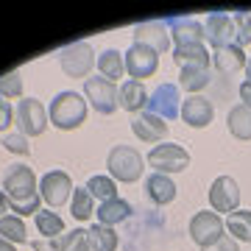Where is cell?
<instances>
[{
    "label": "cell",
    "mask_w": 251,
    "mask_h": 251,
    "mask_svg": "<svg viewBox=\"0 0 251 251\" xmlns=\"http://www.w3.org/2000/svg\"><path fill=\"white\" fill-rule=\"evenodd\" d=\"M3 187H6V198H9V209L20 215H36L42 196H39V181H36L34 171L28 165H9L3 173Z\"/></svg>",
    "instance_id": "6da1fadb"
},
{
    "label": "cell",
    "mask_w": 251,
    "mask_h": 251,
    "mask_svg": "<svg viewBox=\"0 0 251 251\" xmlns=\"http://www.w3.org/2000/svg\"><path fill=\"white\" fill-rule=\"evenodd\" d=\"M84 117H87V100L81 98L78 92L64 90V92H59V95L50 100L48 120H50L56 128L73 131V128H78V126L84 123Z\"/></svg>",
    "instance_id": "7a4b0ae2"
},
{
    "label": "cell",
    "mask_w": 251,
    "mask_h": 251,
    "mask_svg": "<svg viewBox=\"0 0 251 251\" xmlns=\"http://www.w3.org/2000/svg\"><path fill=\"white\" fill-rule=\"evenodd\" d=\"M106 168L112 179L131 184V181H140V176L145 173V156L131 145H115L106 156Z\"/></svg>",
    "instance_id": "3957f363"
},
{
    "label": "cell",
    "mask_w": 251,
    "mask_h": 251,
    "mask_svg": "<svg viewBox=\"0 0 251 251\" xmlns=\"http://www.w3.org/2000/svg\"><path fill=\"white\" fill-rule=\"evenodd\" d=\"M148 165L153 168V173H181L190 168V153L187 148H181L176 143H162V145H153V151L148 153Z\"/></svg>",
    "instance_id": "277c9868"
},
{
    "label": "cell",
    "mask_w": 251,
    "mask_h": 251,
    "mask_svg": "<svg viewBox=\"0 0 251 251\" xmlns=\"http://www.w3.org/2000/svg\"><path fill=\"white\" fill-rule=\"evenodd\" d=\"M59 64H62V70L70 75V78H84L90 75V70L95 67V53H92V48L87 42H73L67 45L59 53Z\"/></svg>",
    "instance_id": "5b68a950"
},
{
    "label": "cell",
    "mask_w": 251,
    "mask_h": 251,
    "mask_svg": "<svg viewBox=\"0 0 251 251\" xmlns=\"http://www.w3.org/2000/svg\"><path fill=\"white\" fill-rule=\"evenodd\" d=\"M148 115L162 117V120H173L181 117V92L176 84H159L156 90L148 95Z\"/></svg>",
    "instance_id": "8992f818"
},
{
    "label": "cell",
    "mask_w": 251,
    "mask_h": 251,
    "mask_svg": "<svg viewBox=\"0 0 251 251\" xmlns=\"http://www.w3.org/2000/svg\"><path fill=\"white\" fill-rule=\"evenodd\" d=\"M17 126L23 137H39L48 128V109L42 106V100L25 98L17 103Z\"/></svg>",
    "instance_id": "52a82bcc"
},
{
    "label": "cell",
    "mask_w": 251,
    "mask_h": 251,
    "mask_svg": "<svg viewBox=\"0 0 251 251\" xmlns=\"http://www.w3.org/2000/svg\"><path fill=\"white\" fill-rule=\"evenodd\" d=\"M117 87L112 84V81L106 78H87L84 81V95H87V100L92 103V109L98 112V115H112L117 109Z\"/></svg>",
    "instance_id": "ba28073f"
},
{
    "label": "cell",
    "mask_w": 251,
    "mask_h": 251,
    "mask_svg": "<svg viewBox=\"0 0 251 251\" xmlns=\"http://www.w3.org/2000/svg\"><path fill=\"white\" fill-rule=\"evenodd\" d=\"M224 229L226 226H224V221H221L218 212H196L193 221H190V237L201 249H206V246H212V243L221 240L224 237Z\"/></svg>",
    "instance_id": "9c48e42d"
},
{
    "label": "cell",
    "mask_w": 251,
    "mask_h": 251,
    "mask_svg": "<svg viewBox=\"0 0 251 251\" xmlns=\"http://www.w3.org/2000/svg\"><path fill=\"white\" fill-rule=\"evenodd\" d=\"M73 190H75L73 187V179L64 171H50L39 179V196H42V201L48 206H53V209L67 204V198H70Z\"/></svg>",
    "instance_id": "30bf717a"
},
{
    "label": "cell",
    "mask_w": 251,
    "mask_h": 251,
    "mask_svg": "<svg viewBox=\"0 0 251 251\" xmlns=\"http://www.w3.org/2000/svg\"><path fill=\"white\" fill-rule=\"evenodd\" d=\"M123 59H126V73L134 81H143L148 75H153L156 67H159V53L145 45H131L123 53Z\"/></svg>",
    "instance_id": "8fae6325"
},
{
    "label": "cell",
    "mask_w": 251,
    "mask_h": 251,
    "mask_svg": "<svg viewBox=\"0 0 251 251\" xmlns=\"http://www.w3.org/2000/svg\"><path fill=\"white\" fill-rule=\"evenodd\" d=\"M206 42L215 48H229V45H237V31H234V20L232 14H226V11H212L209 17H206Z\"/></svg>",
    "instance_id": "7c38bea8"
},
{
    "label": "cell",
    "mask_w": 251,
    "mask_h": 251,
    "mask_svg": "<svg viewBox=\"0 0 251 251\" xmlns=\"http://www.w3.org/2000/svg\"><path fill=\"white\" fill-rule=\"evenodd\" d=\"M209 204H212V212H226L232 215L234 209L240 206V187L232 176H218L209 187Z\"/></svg>",
    "instance_id": "4fadbf2b"
},
{
    "label": "cell",
    "mask_w": 251,
    "mask_h": 251,
    "mask_svg": "<svg viewBox=\"0 0 251 251\" xmlns=\"http://www.w3.org/2000/svg\"><path fill=\"white\" fill-rule=\"evenodd\" d=\"M134 45H145V48H151V50H156V53H165L171 48V31L165 25V20H151V23L137 25Z\"/></svg>",
    "instance_id": "5bb4252c"
},
{
    "label": "cell",
    "mask_w": 251,
    "mask_h": 251,
    "mask_svg": "<svg viewBox=\"0 0 251 251\" xmlns=\"http://www.w3.org/2000/svg\"><path fill=\"white\" fill-rule=\"evenodd\" d=\"M165 25L171 31V39H176V45H201L206 39L204 25L193 17H168Z\"/></svg>",
    "instance_id": "9a60e30c"
},
{
    "label": "cell",
    "mask_w": 251,
    "mask_h": 251,
    "mask_svg": "<svg viewBox=\"0 0 251 251\" xmlns=\"http://www.w3.org/2000/svg\"><path fill=\"white\" fill-rule=\"evenodd\" d=\"M212 117H215V106L204 98V95H193L181 103V120L193 128H204V126L212 123Z\"/></svg>",
    "instance_id": "2e32d148"
},
{
    "label": "cell",
    "mask_w": 251,
    "mask_h": 251,
    "mask_svg": "<svg viewBox=\"0 0 251 251\" xmlns=\"http://www.w3.org/2000/svg\"><path fill=\"white\" fill-rule=\"evenodd\" d=\"M131 131H134L143 143H162L168 137V123L162 117H153L148 112H140V115L131 120Z\"/></svg>",
    "instance_id": "e0dca14e"
},
{
    "label": "cell",
    "mask_w": 251,
    "mask_h": 251,
    "mask_svg": "<svg viewBox=\"0 0 251 251\" xmlns=\"http://www.w3.org/2000/svg\"><path fill=\"white\" fill-rule=\"evenodd\" d=\"M148 95H151V92L145 90V84H143V81L126 78L123 84H120L117 100H120V106H123L126 112H134V115H140V109L148 106Z\"/></svg>",
    "instance_id": "ac0fdd59"
},
{
    "label": "cell",
    "mask_w": 251,
    "mask_h": 251,
    "mask_svg": "<svg viewBox=\"0 0 251 251\" xmlns=\"http://www.w3.org/2000/svg\"><path fill=\"white\" fill-rule=\"evenodd\" d=\"M145 190H148V198L159 206L171 204L173 198H176V184H173V179L165 176V173H151V176L145 179Z\"/></svg>",
    "instance_id": "d6986e66"
},
{
    "label": "cell",
    "mask_w": 251,
    "mask_h": 251,
    "mask_svg": "<svg viewBox=\"0 0 251 251\" xmlns=\"http://www.w3.org/2000/svg\"><path fill=\"white\" fill-rule=\"evenodd\" d=\"M212 62H215L218 73H224V75H234L237 70L246 67V53H243V48H237V45L218 48V50H212Z\"/></svg>",
    "instance_id": "ffe728a7"
},
{
    "label": "cell",
    "mask_w": 251,
    "mask_h": 251,
    "mask_svg": "<svg viewBox=\"0 0 251 251\" xmlns=\"http://www.w3.org/2000/svg\"><path fill=\"white\" fill-rule=\"evenodd\" d=\"M131 215V204L123 201V198H112V201H103V204L95 209V218H98L100 226H115L120 221Z\"/></svg>",
    "instance_id": "44dd1931"
},
{
    "label": "cell",
    "mask_w": 251,
    "mask_h": 251,
    "mask_svg": "<svg viewBox=\"0 0 251 251\" xmlns=\"http://www.w3.org/2000/svg\"><path fill=\"white\" fill-rule=\"evenodd\" d=\"M212 56L206 53L204 42L201 45H176L173 48V62L179 67H209Z\"/></svg>",
    "instance_id": "7402d4cb"
},
{
    "label": "cell",
    "mask_w": 251,
    "mask_h": 251,
    "mask_svg": "<svg viewBox=\"0 0 251 251\" xmlns=\"http://www.w3.org/2000/svg\"><path fill=\"white\" fill-rule=\"evenodd\" d=\"M226 126H229V134L237 140H251V106L237 103L229 109L226 115Z\"/></svg>",
    "instance_id": "603a6c76"
},
{
    "label": "cell",
    "mask_w": 251,
    "mask_h": 251,
    "mask_svg": "<svg viewBox=\"0 0 251 251\" xmlns=\"http://www.w3.org/2000/svg\"><path fill=\"white\" fill-rule=\"evenodd\" d=\"M98 70H100V78L112 81V84H115L117 78H123V73H126V59H123V53H117L115 48L103 50V53L98 56Z\"/></svg>",
    "instance_id": "cb8c5ba5"
},
{
    "label": "cell",
    "mask_w": 251,
    "mask_h": 251,
    "mask_svg": "<svg viewBox=\"0 0 251 251\" xmlns=\"http://www.w3.org/2000/svg\"><path fill=\"white\" fill-rule=\"evenodd\" d=\"M226 229H229V234H232L237 243H251V212L249 209H234L232 215L226 218Z\"/></svg>",
    "instance_id": "d4e9b609"
},
{
    "label": "cell",
    "mask_w": 251,
    "mask_h": 251,
    "mask_svg": "<svg viewBox=\"0 0 251 251\" xmlns=\"http://www.w3.org/2000/svg\"><path fill=\"white\" fill-rule=\"evenodd\" d=\"M117 232L112 226H100V224H92L90 229V249L92 251H117Z\"/></svg>",
    "instance_id": "484cf974"
},
{
    "label": "cell",
    "mask_w": 251,
    "mask_h": 251,
    "mask_svg": "<svg viewBox=\"0 0 251 251\" xmlns=\"http://www.w3.org/2000/svg\"><path fill=\"white\" fill-rule=\"evenodd\" d=\"M179 84L187 92H201L209 84V67H181Z\"/></svg>",
    "instance_id": "4316f807"
},
{
    "label": "cell",
    "mask_w": 251,
    "mask_h": 251,
    "mask_svg": "<svg viewBox=\"0 0 251 251\" xmlns=\"http://www.w3.org/2000/svg\"><path fill=\"white\" fill-rule=\"evenodd\" d=\"M87 190H90L92 198H98L100 204H103V201H112V198H117V184H115V179H112V176H90Z\"/></svg>",
    "instance_id": "83f0119b"
},
{
    "label": "cell",
    "mask_w": 251,
    "mask_h": 251,
    "mask_svg": "<svg viewBox=\"0 0 251 251\" xmlns=\"http://www.w3.org/2000/svg\"><path fill=\"white\" fill-rule=\"evenodd\" d=\"M34 224L36 229H39V234H45V237H59V234H64V221L56 212H50V209H39L34 215Z\"/></svg>",
    "instance_id": "f1b7e54d"
},
{
    "label": "cell",
    "mask_w": 251,
    "mask_h": 251,
    "mask_svg": "<svg viewBox=\"0 0 251 251\" xmlns=\"http://www.w3.org/2000/svg\"><path fill=\"white\" fill-rule=\"evenodd\" d=\"M0 234H3L9 243H28L25 224H23V218H17V215H3L0 218Z\"/></svg>",
    "instance_id": "f546056e"
},
{
    "label": "cell",
    "mask_w": 251,
    "mask_h": 251,
    "mask_svg": "<svg viewBox=\"0 0 251 251\" xmlns=\"http://www.w3.org/2000/svg\"><path fill=\"white\" fill-rule=\"evenodd\" d=\"M73 218L78 221H90L92 212H95V204H92V196L87 187H75L73 190V206H70Z\"/></svg>",
    "instance_id": "4dcf8cb0"
},
{
    "label": "cell",
    "mask_w": 251,
    "mask_h": 251,
    "mask_svg": "<svg viewBox=\"0 0 251 251\" xmlns=\"http://www.w3.org/2000/svg\"><path fill=\"white\" fill-rule=\"evenodd\" d=\"M23 95V75L17 70L0 75V98H20Z\"/></svg>",
    "instance_id": "1f68e13d"
},
{
    "label": "cell",
    "mask_w": 251,
    "mask_h": 251,
    "mask_svg": "<svg viewBox=\"0 0 251 251\" xmlns=\"http://www.w3.org/2000/svg\"><path fill=\"white\" fill-rule=\"evenodd\" d=\"M234 31H237V48L251 45V14L249 11H234Z\"/></svg>",
    "instance_id": "d6a6232c"
},
{
    "label": "cell",
    "mask_w": 251,
    "mask_h": 251,
    "mask_svg": "<svg viewBox=\"0 0 251 251\" xmlns=\"http://www.w3.org/2000/svg\"><path fill=\"white\" fill-rule=\"evenodd\" d=\"M64 251H92L90 249V229H73L67 234V249Z\"/></svg>",
    "instance_id": "836d02e7"
},
{
    "label": "cell",
    "mask_w": 251,
    "mask_h": 251,
    "mask_svg": "<svg viewBox=\"0 0 251 251\" xmlns=\"http://www.w3.org/2000/svg\"><path fill=\"white\" fill-rule=\"evenodd\" d=\"M0 145H3L6 151H11V153H20V156H25V153L31 151V145H28V140L23 134H6L3 140H0Z\"/></svg>",
    "instance_id": "e575fe53"
},
{
    "label": "cell",
    "mask_w": 251,
    "mask_h": 251,
    "mask_svg": "<svg viewBox=\"0 0 251 251\" xmlns=\"http://www.w3.org/2000/svg\"><path fill=\"white\" fill-rule=\"evenodd\" d=\"M31 249L34 251H64L67 249V234L45 237V240H31Z\"/></svg>",
    "instance_id": "d590c367"
},
{
    "label": "cell",
    "mask_w": 251,
    "mask_h": 251,
    "mask_svg": "<svg viewBox=\"0 0 251 251\" xmlns=\"http://www.w3.org/2000/svg\"><path fill=\"white\" fill-rule=\"evenodd\" d=\"M14 115H17V112L11 109L9 100L0 98V131H6V128H9L11 123H14Z\"/></svg>",
    "instance_id": "8d00e7d4"
},
{
    "label": "cell",
    "mask_w": 251,
    "mask_h": 251,
    "mask_svg": "<svg viewBox=\"0 0 251 251\" xmlns=\"http://www.w3.org/2000/svg\"><path fill=\"white\" fill-rule=\"evenodd\" d=\"M201 251H240V246H237V240H234V237L224 234L218 243H212V246H206V249H201Z\"/></svg>",
    "instance_id": "74e56055"
},
{
    "label": "cell",
    "mask_w": 251,
    "mask_h": 251,
    "mask_svg": "<svg viewBox=\"0 0 251 251\" xmlns=\"http://www.w3.org/2000/svg\"><path fill=\"white\" fill-rule=\"evenodd\" d=\"M240 100L246 103V106H251V81L249 78L240 84Z\"/></svg>",
    "instance_id": "f35d334b"
},
{
    "label": "cell",
    "mask_w": 251,
    "mask_h": 251,
    "mask_svg": "<svg viewBox=\"0 0 251 251\" xmlns=\"http://www.w3.org/2000/svg\"><path fill=\"white\" fill-rule=\"evenodd\" d=\"M0 251H17V249H14V243H9L6 237H0Z\"/></svg>",
    "instance_id": "ab89813d"
},
{
    "label": "cell",
    "mask_w": 251,
    "mask_h": 251,
    "mask_svg": "<svg viewBox=\"0 0 251 251\" xmlns=\"http://www.w3.org/2000/svg\"><path fill=\"white\" fill-rule=\"evenodd\" d=\"M6 206H9V198H6V193H0V218L6 212Z\"/></svg>",
    "instance_id": "60d3db41"
},
{
    "label": "cell",
    "mask_w": 251,
    "mask_h": 251,
    "mask_svg": "<svg viewBox=\"0 0 251 251\" xmlns=\"http://www.w3.org/2000/svg\"><path fill=\"white\" fill-rule=\"evenodd\" d=\"M246 75H249V81H251V56L246 59Z\"/></svg>",
    "instance_id": "b9f144b4"
}]
</instances>
